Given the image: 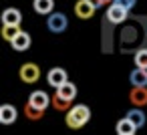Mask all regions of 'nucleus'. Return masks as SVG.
Instances as JSON below:
<instances>
[{
	"label": "nucleus",
	"mask_w": 147,
	"mask_h": 135,
	"mask_svg": "<svg viewBox=\"0 0 147 135\" xmlns=\"http://www.w3.org/2000/svg\"><path fill=\"white\" fill-rule=\"evenodd\" d=\"M67 125L71 129H81L83 125L89 123L91 119V109L87 105H73L69 111H67Z\"/></svg>",
	"instance_id": "f257e3e1"
},
{
	"label": "nucleus",
	"mask_w": 147,
	"mask_h": 135,
	"mask_svg": "<svg viewBox=\"0 0 147 135\" xmlns=\"http://www.w3.org/2000/svg\"><path fill=\"white\" fill-rule=\"evenodd\" d=\"M47 26H49L51 32H57V34L59 32H65L67 26H69L67 14H63V12H51L49 18H47Z\"/></svg>",
	"instance_id": "f03ea898"
},
{
	"label": "nucleus",
	"mask_w": 147,
	"mask_h": 135,
	"mask_svg": "<svg viewBox=\"0 0 147 135\" xmlns=\"http://www.w3.org/2000/svg\"><path fill=\"white\" fill-rule=\"evenodd\" d=\"M127 14H129V10H127V8H123L121 4L113 2V4H109L105 18H107V22H109V24H121V22L127 18Z\"/></svg>",
	"instance_id": "7ed1b4c3"
},
{
	"label": "nucleus",
	"mask_w": 147,
	"mask_h": 135,
	"mask_svg": "<svg viewBox=\"0 0 147 135\" xmlns=\"http://www.w3.org/2000/svg\"><path fill=\"white\" fill-rule=\"evenodd\" d=\"M20 81L22 83H28V85H32V83H36L38 79H40V67L38 65H34V63H24L22 67H20Z\"/></svg>",
	"instance_id": "20e7f679"
},
{
	"label": "nucleus",
	"mask_w": 147,
	"mask_h": 135,
	"mask_svg": "<svg viewBox=\"0 0 147 135\" xmlns=\"http://www.w3.org/2000/svg\"><path fill=\"white\" fill-rule=\"evenodd\" d=\"M97 6L93 0H79V2L75 4V14L81 18V20H89L93 14H95Z\"/></svg>",
	"instance_id": "39448f33"
},
{
	"label": "nucleus",
	"mask_w": 147,
	"mask_h": 135,
	"mask_svg": "<svg viewBox=\"0 0 147 135\" xmlns=\"http://www.w3.org/2000/svg\"><path fill=\"white\" fill-rule=\"evenodd\" d=\"M69 81V75H67V71L65 69H61V67H55V69H51L49 73H47V83L51 85V87H61L63 83H67Z\"/></svg>",
	"instance_id": "423d86ee"
},
{
	"label": "nucleus",
	"mask_w": 147,
	"mask_h": 135,
	"mask_svg": "<svg viewBox=\"0 0 147 135\" xmlns=\"http://www.w3.org/2000/svg\"><path fill=\"white\" fill-rule=\"evenodd\" d=\"M28 103L45 111V109L49 107V103H53V97H49L45 91H40V89H38V91H32V93H30V97H28Z\"/></svg>",
	"instance_id": "0eeeda50"
},
{
	"label": "nucleus",
	"mask_w": 147,
	"mask_h": 135,
	"mask_svg": "<svg viewBox=\"0 0 147 135\" xmlns=\"http://www.w3.org/2000/svg\"><path fill=\"white\" fill-rule=\"evenodd\" d=\"M129 101L135 107H145L147 105V87H135L129 91Z\"/></svg>",
	"instance_id": "6e6552de"
},
{
	"label": "nucleus",
	"mask_w": 147,
	"mask_h": 135,
	"mask_svg": "<svg viewBox=\"0 0 147 135\" xmlns=\"http://www.w3.org/2000/svg\"><path fill=\"white\" fill-rule=\"evenodd\" d=\"M10 45H12V49H14L16 53H24V51H28V47H30V34L24 32V30H20V32L10 41Z\"/></svg>",
	"instance_id": "1a4fd4ad"
},
{
	"label": "nucleus",
	"mask_w": 147,
	"mask_h": 135,
	"mask_svg": "<svg viewBox=\"0 0 147 135\" xmlns=\"http://www.w3.org/2000/svg\"><path fill=\"white\" fill-rule=\"evenodd\" d=\"M16 117H18V111H16V107L14 105H2L0 107V123H4V125H12L14 121H16Z\"/></svg>",
	"instance_id": "9d476101"
},
{
	"label": "nucleus",
	"mask_w": 147,
	"mask_h": 135,
	"mask_svg": "<svg viewBox=\"0 0 147 135\" xmlns=\"http://www.w3.org/2000/svg\"><path fill=\"white\" fill-rule=\"evenodd\" d=\"M129 81L135 87H147V67H137L135 71H131Z\"/></svg>",
	"instance_id": "9b49d317"
},
{
	"label": "nucleus",
	"mask_w": 147,
	"mask_h": 135,
	"mask_svg": "<svg viewBox=\"0 0 147 135\" xmlns=\"http://www.w3.org/2000/svg\"><path fill=\"white\" fill-rule=\"evenodd\" d=\"M22 22V12L18 8H6L2 12V24H20Z\"/></svg>",
	"instance_id": "f8f14e48"
},
{
	"label": "nucleus",
	"mask_w": 147,
	"mask_h": 135,
	"mask_svg": "<svg viewBox=\"0 0 147 135\" xmlns=\"http://www.w3.org/2000/svg\"><path fill=\"white\" fill-rule=\"evenodd\" d=\"M32 6H34V12L49 16L55 10V0H32Z\"/></svg>",
	"instance_id": "ddd939ff"
},
{
	"label": "nucleus",
	"mask_w": 147,
	"mask_h": 135,
	"mask_svg": "<svg viewBox=\"0 0 147 135\" xmlns=\"http://www.w3.org/2000/svg\"><path fill=\"white\" fill-rule=\"evenodd\" d=\"M115 131H117L119 135H133V133L137 131V127H135V123H133L129 117H125V119H121V121L117 123Z\"/></svg>",
	"instance_id": "4468645a"
},
{
	"label": "nucleus",
	"mask_w": 147,
	"mask_h": 135,
	"mask_svg": "<svg viewBox=\"0 0 147 135\" xmlns=\"http://www.w3.org/2000/svg\"><path fill=\"white\" fill-rule=\"evenodd\" d=\"M57 95H61L63 99H69V101H73L75 97H77V87L73 85V83H63L61 87H57Z\"/></svg>",
	"instance_id": "2eb2a0df"
},
{
	"label": "nucleus",
	"mask_w": 147,
	"mask_h": 135,
	"mask_svg": "<svg viewBox=\"0 0 147 135\" xmlns=\"http://www.w3.org/2000/svg\"><path fill=\"white\" fill-rule=\"evenodd\" d=\"M127 117H129V119H131V121L135 123V127H137V129H141V127L145 125V121H147V117H145V113H143V111H141L139 107H135V109H131V111L127 113Z\"/></svg>",
	"instance_id": "dca6fc26"
},
{
	"label": "nucleus",
	"mask_w": 147,
	"mask_h": 135,
	"mask_svg": "<svg viewBox=\"0 0 147 135\" xmlns=\"http://www.w3.org/2000/svg\"><path fill=\"white\" fill-rule=\"evenodd\" d=\"M20 32V24H4L2 26V36H4V41H12L16 34Z\"/></svg>",
	"instance_id": "f3484780"
},
{
	"label": "nucleus",
	"mask_w": 147,
	"mask_h": 135,
	"mask_svg": "<svg viewBox=\"0 0 147 135\" xmlns=\"http://www.w3.org/2000/svg\"><path fill=\"white\" fill-rule=\"evenodd\" d=\"M71 103L73 101H69V99H63L61 95H53V107L57 109V111H69L71 109Z\"/></svg>",
	"instance_id": "a211bd4d"
},
{
	"label": "nucleus",
	"mask_w": 147,
	"mask_h": 135,
	"mask_svg": "<svg viewBox=\"0 0 147 135\" xmlns=\"http://www.w3.org/2000/svg\"><path fill=\"white\" fill-rule=\"evenodd\" d=\"M24 115H26L28 119H32V121H38V119H42L45 111L38 109V107H34V105H30V103H26V107H24Z\"/></svg>",
	"instance_id": "6ab92c4d"
},
{
	"label": "nucleus",
	"mask_w": 147,
	"mask_h": 135,
	"mask_svg": "<svg viewBox=\"0 0 147 135\" xmlns=\"http://www.w3.org/2000/svg\"><path fill=\"white\" fill-rule=\"evenodd\" d=\"M135 67H147V49L143 47V49H139L137 53H135Z\"/></svg>",
	"instance_id": "aec40b11"
},
{
	"label": "nucleus",
	"mask_w": 147,
	"mask_h": 135,
	"mask_svg": "<svg viewBox=\"0 0 147 135\" xmlns=\"http://www.w3.org/2000/svg\"><path fill=\"white\" fill-rule=\"evenodd\" d=\"M113 2H117V4H121L123 8H127V10H131L135 4H137V0H113Z\"/></svg>",
	"instance_id": "412c9836"
},
{
	"label": "nucleus",
	"mask_w": 147,
	"mask_h": 135,
	"mask_svg": "<svg viewBox=\"0 0 147 135\" xmlns=\"http://www.w3.org/2000/svg\"><path fill=\"white\" fill-rule=\"evenodd\" d=\"M93 2H95V6H97V8H101V6H105L107 2H111V0H93Z\"/></svg>",
	"instance_id": "4be33fe9"
}]
</instances>
